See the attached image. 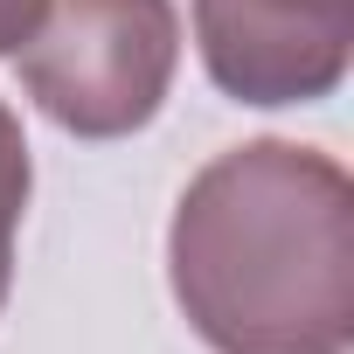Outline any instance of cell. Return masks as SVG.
<instances>
[{
	"label": "cell",
	"mask_w": 354,
	"mask_h": 354,
	"mask_svg": "<svg viewBox=\"0 0 354 354\" xmlns=\"http://www.w3.org/2000/svg\"><path fill=\"white\" fill-rule=\"evenodd\" d=\"M167 285L216 354L354 347V181L299 139L216 153L174 202Z\"/></svg>",
	"instance_id": "obj_1"
},
{
	"label": "cell",
	"mask_w": 354,
	"mask_h": 354,
	"mask_svg": "<svg viewBox=\"0 0 354 354\" xmlns=\"http://www.w3.org/2000/svg\"><path fill=\"white\" fill-rule=\"evenodd\" d=\"M42 8H49V0H0V56H15L42 28Z\"/></svg>",
	"instance_id": "obj_5"
},
{
	"label": "cell",
	"mask_w": 354,
	"mask_h": 354,
	"mask_svg": "<svg viewBox=\"0 0 354 354\" xmlns=\"http://www.w3.org/2000/svg\"><path fill=\"white\" fill-rule=\"evenodd\" d=\"M28 188H35V160H28V132L0 97V306L15 292V236L28 216Z\"/></svg>",
	"instance_id": "obj_4"
},
{
	"label": "cell",
	"mask_w": 354,
	"mask_h": 354,
	"mask_svg": "<svg viewBox=\"0 0 354 354\" xmlns=\"http://www.w3.org/2000/svg\"><path fill=\"white\" fill-rule=\"evenodd\" d=\"M195 49L236 104H319L354 63V0H195Z\"/></svg>",
	"instance_id": "obj_3"
},
{
	"label": "cell",
	"mask_w": 354,
	"mask_h": 354,
	"mask_svg": "<svg viewBox=\"0 0 354 354\" xmlns=\"http://www.w3.org/2000/svg\"><path fill=\"white\" fill-rule=\"evenodd\" d=\"M21 91L70 139H132L160 118L181 70L174 0H49L15 49Z\"/></svg>",
	"instance_id": "obj_2"
}]
</instances>
